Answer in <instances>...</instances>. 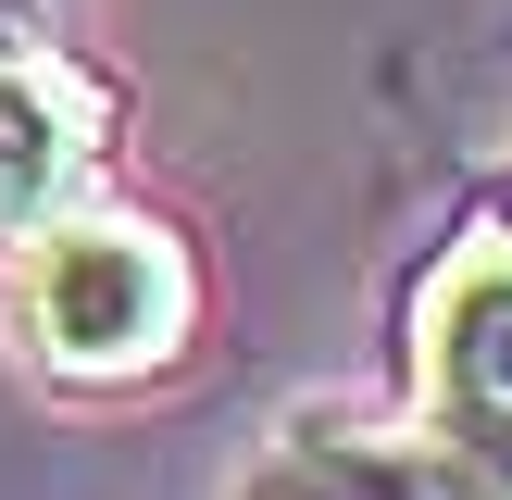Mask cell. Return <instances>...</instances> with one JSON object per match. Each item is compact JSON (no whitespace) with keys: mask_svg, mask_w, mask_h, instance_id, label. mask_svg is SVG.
<instances>
[{"mask_svg":"<svg viewBox=\"0 0 512 500\" xmlns=\"http://www.w3.org/2000/svg\"><path fill=\"white\" fill-rule=\"evenodd\" d=\"M225 500H350V488H338V475H325L313 450L288 438V425H275V438H263V450L238 463V488H225Z\"/></svg>","mask_w":512,"mask_h":500,"instance_id":"5","label":"cell"},{"mask_svg":"<svg viewBox=\"0 0 512 500\" xmlns=\"http://www.w3.org/2000/svg\"><path fill=\"white\" fill-rule=\"evenodd\" d=\"M113 113V75H88L63 38H0V250L100 188Z\"/></svg>","mask_w":512,"mask_h":500,"instance_id":"3","label":"cell"},{"mask_svg":"<svg viewBox=\"0 0 512 500\" xmlns=\"http://www.w3.org/2000/svg\"><path fill=\"white\" fill-rule=\"evenodd\" d=\"M300 450H313L325 475H338L350 500H512V475H488L475 450H450L438 425H363V413H300L288 425Z\"/></svg>","mask_w":512,"mask_h":500,"instance_id":"4","label":"cell"},{"mask_svg":"<svg viewBox=\"0 0 512 500\" xmlns=\"http://www.w3.org/2000/svg\"><path fill=\"white\" fill-rule=\"evenodd\" d=\"M413 425L512 475V225L463 238L413 288Z\"/></svg>","mask_w":512,"mask_h":500,"instance_id":"2","label":"cell"},{"mask_svg":"<svg viewBox=\"0 0 512 500\" xmlns=\"http://www.w3.org/2000/svg\"><path fill=\"white\" fill-rule=\"evenodd\" d=\"M0 313H13V363L63 400H113L150 388L200 350V250L163 213H125V200H75L38 238L0 250Z\"/></svg>","mask_w":512,"mask_h":500,"instance_id":"1","label":"cell"}]
</instances>
